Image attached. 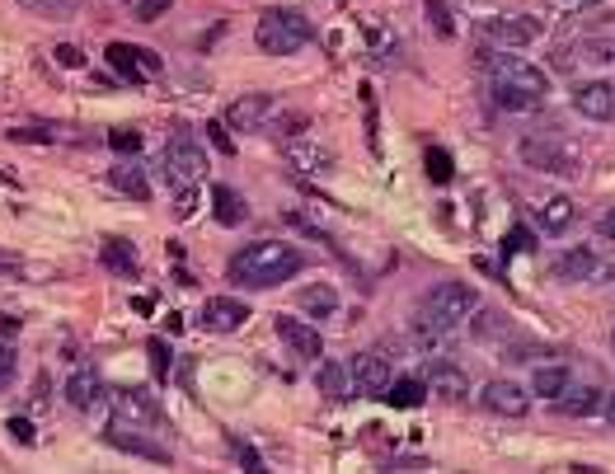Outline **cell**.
Masks as SVG:
<instances>
[{
    "label": "cell",
    "mask_w": 615,
    "mask_h": 474,
    "mask_svg": "<svg viewBox=\"0 0 615 474\" xmlns=\"http://www.w3.org/2000/svg\"><path fill=\"white\" fill-rule=\"evenodd\" d=\"M531 390L545 395V399L564 395V390H569V367H540L536 376H531Z\"/></svg>",
    "instance_id": "30"
},
{
    "label": "cell",
    "mask_w": 615,
    "mask_h": 474,
    "mask_svg": "<svg viewBox=\"0 0 615 474\" xmlns=\"http://www.w3.org/2000/svg\"><path fill=\"white\" fill-rule=\"evenodd\" d=\"M282 155H287V165H292L296 174H310V179L334 174V151L320 146L310 132H292V137H282Z\"/></svg>",
    "instance_id": "9"
},
{
    "label": "cell",
    "mask_w": 615,
    "mask_h": 474,
    "mask_svg": "<svg viewBox=\"0 0 615 474\" xmlns=\"http://www.w3.org/2000/svg\"><path fill=\"white\" fill-rule=\"evenodd\" d=\"M475 310H479V296L470 282H432V287L423 291V301H418L409 329H414V338L423 348H442L446 338H451V329H456L465 315H475Z\"/></svg>",
    "instance_id": "1"
},
{
    "label": "cell",
    "mask_w": 615,
    "mask_h": 474,
    "mask_svg": "<svg viewBox=\"0 0 615 474\" xmlns=\"http://www.w3.org/2000/svg\"><path fill=\"white\" fill-rule=\"evenodd\" d=\"M597 235L615 245V207H611V212H601V216H597Z\"/></svg>",
    "instance_id": "43"
},
{
    "label": "cell",
    "mask_w": 615,
    "mask_h": 474,
    "mask_svg": "<svg viewBox=\"0 0 615 474\" xmlns=\"http://www.w3.org/2000/svg\"><path fill=\"white\" fill-rule=\"evenodd\" d=\"M15 5L19 10H29L33 19H52V24L80 15V0H15Z\"/></svg>",
    "instance_id": "28"
},
{
    "label": "cell",
    "mask_w": 615,
    "mask_h": 474,
    "mask_svg": "<svg viewBox=\"0 0 615 474\" xmlns=\"http://www.w3.org/2000/svg\"><path fill=\"white\" fill-rule=\"evenodd\" d=\"M508 334V315H498V310H484L475 324V338H503Z\"/></svg>",
    "instance_id": "34"
},
{
    "label": "cell",
    "mask_w": 615,
    "mask_h": 474,
    "mask_svg": "<svg viewBox=\"0 0 615 474\" xmlns=\"http://www.w3.org/2000/svg\"><path fill=\"white\" fill-rule=\"evenodd\" d=\"M545 33V19L536 15H498L479 24V38L493 47H531Z\"/></svg>",
    "instance_id": "8"
},
{
    "label": "cell",
    "mask_w": 615,
    "mask_h": 474,
    "mask_svg": "<svg viewBox=\"0 0 615 474\" xmlns=\"http://www.w3.org/2000/svg\"><path fill=\"white\" fill-rule=\"evenodd\" d=\"M52 57H57V66H66V71H80V66H85V52H80V47H71V43H62Z\"/></svg>",
    "instance_id": "41"
},
{
    "label": "cell",
    "mask_w": 615,
    "mask_h": 474,
    "mask_svg": "<svg viewBox=\"0 0 615 474\" xmlns=\"http://www.w3.org/2000/svg\"><path fill=\"white\" fill-rule=\"evenodd\" d=\"M245 320H249V306L240 301V296H212L198 315V324L207 329V334H235Z\"/></svg>",
    "instance_id": "14"
},
{
    "label": "cell",
    "mask_w": 615,
    "mask_h": 474,
    "mask_svg": "<svg viewBox=\"0 0 615 474\" xmlns=\"http://www.w3.org/2000/svg\"><path fill=\"white\" fill-rule=\"evenodd\" d=\"M15 371H19V352L10 343H0V390L15 381Z\"/></svg>",
    "instance_id": "39"
},
{
    "label": "cell",
    "mask_w": 615,
    "mask_h": 474,
    "mask_svg": "<svg viewBox=\"0 0 615 474\" xmlns=\"http://www.w3.org/2000/svg\"><path fill=\"white\" fill-rule=\"evenodd\" d=\"M108 146H113V151H123V155H137L141 151V132L137 127H118V132H108Z\"/></svg>",
    "instance_id": "36"
},
{
    "label": "cell",
    "mask_w": 615,
    "mask_h": 474,
    "mask_svg": "<svg viewBox=\"0 0 615 474\" xmlns=\"http://www.w3.org/2000/svg\"><path fill=\"white\" fill-rule=\"evenodd\" d=\"M207 132H212V146H216V151H226V155H231V137H226V123H212Z\"/></svg>",
    "instance_id": "44"
},
{
    "label": "cell",
    "mask_w": 615,
    "mask_h": 474,
    "mask_svg": "<svg viewBox=\"0 0 615 474\" xmlns=\"http://www.w3.org/2000/svg\"><path fill=\"white\" fill-rule=\"evenodd\" d=\"M390 381H395L390 357H381V352H357L353 357V395L357 399H381Z\"/></svg>",
    "instance_id": "12"
},
{
    "label": "cell",
    "mask_w": 615,
    "mask_h": 474,
    "mask_svg": "<svg viewBox=\"0 0 615 474\" xmlns=\"http://www.w3.org/2000/svg\"><path fill=\"white\" fill-rule=\"evenodd\" d=\"M583 57H573V62H601V66H615V38H587L578 47Z\"/></svg>",
    "instance_id": "32"
},
{
    "label": "cell",
    "mask_w": 615,
    "mask_h": 474,
    "mask_svg": "<svg viewBox=\"0 0 615 474\" xmlns=\"http://www.w3.org/2000/svg\"><path fill=\"white\" fill-rule=\"evenodd\" d=\"M66 404L80 413H90L104 404V381H99V371L94 367H80L71 371V381H66Z\"/></svg>",
    "instance_id": "19"
},
{
    "label": "cell",
    "mask_w": 615,
    "mask_h": 474,
    "mask_svg": "<svg viewBox=\"0 0 615 474\" xmlns=\"http://www.w3.org/2000/svg\"><path fill=\"white\" fill-rule=\"evenodd\" d=\"M235 456H240V465H245L249 474H259V470H263V465H259V456H254L249 446H235Z\"/></svg>",
    "instance_id": "46"
},
{
    "label": "cell",
    "mask_w": 615,
    "mask_h": 474,
    "mask_svg": "<svg viewBox=\"0 0 615 474\" xmlns=\"http://www.w3.org/2000/svg\"><path fill=\"white\" fill-rule=\"evenodd\" d=\"M536 216H540V230H545V235H569V226L578 221V207H573V198L554 193V198H545L536 207Z\"/></svg>",
    "instance_id": "21"
},
{
    "label": "cell",
    "mask_w": 615,
    "mask_h": 474,
    "mask_svg": "<svg viewBox=\"0 0 615 474\" xmlns=\"http://www.w3.org/2000/svg\"><path fill=\"white\" fill-rule=\"evenodd\" d=\"M277 338H282L296 357H306V362L324 352L320 329H315V324H306V320H292V315H277Z\"/></svg>",
    "instance_id": "18"
},
{
    "label": "cell",
    "mask_w": 615,
    "mask_h": 474,
    "mask_svg": "<svg viewBox=\"0 0 615 474\" xmlns=\"http://www.w3.org/2000/svg\"><path fill=\"white\" fill-rule=\"evenodd\" d=\"M273 113H277L273 94H240L226 108V127H235V132H268Z\"/></svg>",
    "instance_id": "11"
},
{
    "label": "cell",
    "mask_w": 615,
    "mask_h": 474,
    "mask_svg": "<svg viewBox=\"0 0 615 474\" xmlns=\"http://www.w3.org/2000/svg\"><path fill=\"white\" fill-rule=\"evenodd\" d=\"M479 399H484V409L498 413V418H526V409H531V395L512 381H489Z\"/></svg>",
    "instance_id": "17"
},
{
    "label": "cell",
    "mask_w": 615,
    "mask_h": 474,
    "mask_svg": "<svg viewBox=\"0 0 615 474\" xmlns=\"http://www.w3.org/2000/svg\"><path fill=\"white\" fill-rule=\"evenodd\" d=\"M428 19H432V29L442 33V38H451V33H456V24H451V10H446V0H428Z\"/></svg>",
    "instance_id": "38"
},
{
    "label": "cell",
    "mask_w": 615,
    "mask_h": 474,
    "mask_svg": "<svg viewBox=\"0 0 615 474\" xmlns=\"http://www.w3.org/2000/svg\"><path fill=\"white\" fill-rule=\"evenodd\" d=\"M212 216H216V226H245L249 207H245V198H240L231 184H216L212 188Z\"/></svg>",
    "instance_id": "22"
},
{
    "label": "cell",
    "mask_w": 615,
    "mask_h": 474,
    "mask_svg": "<svg viewBox=\"0 0 615 474\" xmlns=\"http://www.w3.org/2000/svg\"><path fill=\"white\" fill-rule=\"evenodd\" d=\"M489 94L498 108L508 113H526V108H540L545 94H550V76L540 66L522 62V57H493L489 62Z\"/></svg>",
    "instance_id": "3"
},
{
    "label": "cell",
    "mask_w": 615,
    "mask_h": 474,
    "mask_svg": "<svg viewBox=\"0 0 615 474\" xmlns=\"http://www.w3.org/2000/svg\"><path fill=\"white\" fill-rule=\"evenodd\" d=\"M193 207H198V184L179 188V193H174V216H179V221H188V216H193Z\"/></svg>",
    "instance_id": "40"
},
{
    "label": "cell",
    "mask_w": 615,
    "mask_h": 474,
    "mask_svg": "<svg viewBox=\"0 0 615 474\" xmlns=\"http://www.w3.org/2000/svg\"><path fill=\"white\" fill-rule=\"evenodd\" d=\"M526 249V230H512L508 235V254H522Z\"/></svg>",
    "instance_id": "47"
},
{
    "label": "cell",
    "mask_w": 615,
    "mask_h": 474,
    "mask_svg": "<svg viewBox=\"0 0 615 474\" xmlns=\"http://www.w3.org/2000/svg\"><path fill=\"white\" fill-rule=\"evenodd\" d=\"M301 268H306L301 249L282 245V240H254V245H245L240 254H231V268H226V273H231L235 287L268 291V287H282V282H292Z\"/></svg>",
    "instance_id": "2"
},
{
    "label": "cell",
    "mask_w": 615,
    "mask_h": 474,
    "mask_svg": "<svg viewBox=\"0 0 615 474\" xmlns=\"http://www.w3.org/2000/svg\"><path fill=\"white\" fill-rule=\"evenodd\" d=\"M15 268H19L15 254H0V277H5V273H15Z\"/></svg>",
    "instance_id": "49"
},
{
    "label": "cell",
    "mask_w": 615,
    "mask_h": 474,
    "mask_svg": "<svg viewBox=\"0 0 615 474\" xmlns=\"http://www.w3.org/2000/svg\"><path fill=\"white\" fill-rule=\"evenodd\" d=\"M367 43L376 47V52H385V62H390V57L400 52V43H395V33L385 29V24H367Z\"/></svg>",
    "instance_id": "33"
},
{
    "label": "cell",
    "mask_w": 615,
    "mask_h": 474,
    "mask_svg": "<svg viewBox=\"0 0 615 474\" xmlns=\"http://www.w3.org/2000/svg\"><path fill=\"white\" fill-rule=\"evenodd\" d=\"M601 409H606V423L615 428V395H611V399H601Z\"/></svg>",
    "instance_id": "50"
},
{
    "label": "cell",
    "mask_w": 615,
    "mask_h": 474,
    "mask_svg": "<svg viewBox=\"0 0 615 474\" xmlns=\"http://www.w3.org/2000/svg\"><path fill=\"white\" fill-rule=\"evenodd\" d=\"M428 174H432V184H446L456 169H451V155L442 151V146H428Z\"/></svg>",
    "instance_id": "35"
},
{
    "label": "cell",
    "mask_w": 615,
    "mask_h": 474,
    "mask_svg": "<svg viewBox=\"0 0 615 474\" xmlns=\"http://www.w3.org/2000/svg\"><path fill=\"white\" fill-rule=\"evenodd\" d=\"M104 268L108 273H123V277H137V254H132V245L127 240H104Z\"/></svg>",
    "instance_id": "29"
},
{
    "label": "cell",
    "mask_w": 615,
    "mask_h": 474,
    "mask_svg": "<svg viewBox=\"0 0 615 474\" xmlns=\"http://www.w3.org/2000/svg\"><path fill=\"white\" fill-rule=\"evenodd\" d=\"M104 62H108V71L118 80H127V85H146V80H155L165 71V62L155 57L151 47H137V43H108Z\"/></svg>",
    "instance_id": "6"
},
{
    "label": "cell",
    "mask_w": 615,
    "mask_h": 474,
    "mask_svg": "<svg viewBox=\"0 0 615 474\" xmlns=\"http://www.w3.org/2000/svg\"><path fill=\"white\" fill-rule=\"evenodd\" d=\"M10 437H15L19 446H33V423L29 418H10Z\"/></svg>",
    "instance_id": "42"
},
{
    "label": "cell",
    "mask_w": 615,
    "mask_h": 474,
    "mask_svg": "<svg viewBox=\"0 0 615 474\" xmlns=\"http://www.w3.org/2000/svg\"><path fill=\"white\" fill-rule=\"evenodd\" d=\"M19 334V320L15 315H5V320H0V338H15Z\"/></svg>",
    "instance_id": "48"
},
{
    "label": "cell",
    "mask_w": 615,
    "mask_h": 474,
    "mask_svg": "<svg viewBox=\"0 0 615 474\" xmlns=\"http://www.w3.org/2000/svg\"><path fill=\"white\" fill-rule=\"evenodd\" d=\"M113 413H118L123 423H137V428H160V423H165V413H160L155 395L137 390V385H127V390L113 395Z\"/></svg>",
    "instance_id": "13"
},
{
    "label": "cell",
    "mask_w": 615,
    "mask_h": 474,
    "mask_svg": "<svg viewBox=\"0 0 615 474\" xmlns=\"http://www.w3.org/2000/svg\"><path fill=\"white\" fill-rule=\"evenodd\" d=\"M108 184L118 188L123 198H137V202L151 198V179H146V169H141V165H118V169H108Z\"/></svg>",
    "instance_id": "25"
},
{
    "label": "cell",
    "mask_w": 615,
    "mask_h": 474,
    "mask_svg": "<svg viewBox=\"0 0 615 474\" xmlns=\"http://www.w3.org/2000/svg\"><path fill=\"white\" fill-rule=\"evenodd\" d=\"M315 390H320L329 404L353 399V367H343V362H320V367H315Z\"/></svg>",
    "instance_id": "20"
},
{
    "label": "cell",
    "mask_w": 615,
    "mask_h": 474,
    "mask_svg": "<svg viewBox=\"0 0 615 474\" xmlns=\"http://www.w3.org/2000/svg\"><path fill=\"white\" fill-rule=\"evenodd\" d=\"M573 108H578L583 118H592V123H611L615 118V85L611 80H587V85H578V94H573Z\"/></svg>",
    "instance_id": "15"
},
{
    "label": "cell",
    "mask_w": 615,
    "mask_h": 474,
    "mask_svg": "<svg viewBox=\"0 0 615 474\" xmlns=\"http://www.w3.org/2000/svg\"><path fill=\"white\" fill-rule=\"evenodd\" d=\"M428 395H437V399H465L470 395V376H465L456 362H446V357H432V367H428Z\"/></svg>",
    "instance_id": "16"
},
{
    "label": "cell",
    "mask_w": 615,
    "mask_h": 474,
    "mask_svg": "<svg viewBox=\"0 0 615 474\" xmlns=\"http://www.w3.org/2000/svg\"><path fill=\"white\" fill-rule=\"evenodd\" d=\"M517 155L526 169H540V174H569V179L578 174V151L559 137H526Z\"/></svg>",
    "instance_id": "7"
},
{
    "label": "cell",
    "mask_w": 615,
    "mask_h": 474,
    "mask_svg": "<svg viewBox=\"0 0 615 474\" xmlns=\"http://www.w3.org/2000/svg\"><path fill=\"white\" fill-rule=\"evenodd\" d=\"M310 38H315L310 19L301 15V10H292V5H273V10H263L259 24H254V43H259L268 57H292Z\"/></svg>",
    "instance_id": "4"
},
{
    "label": "cell",
    "mask_w": 615,
    "mask_h": 474,
    "mask_svg": "<svg viewBox=\"0 0 615 474\" xmlns=\"http://www.w3.org/2000/svg\"><path fill=\"white\" fill-rule=\"evenodd\" d=\"M597 254H592V249L587 245H578V249H569V254H564V259L554 263V277H559V282H592V277H597Z\"/></svg>",
    "instance_id": "23"
},
{
    "label": "cell",
    "mask_w": 615,
    "mask_h": 474,
    "mask_svg": "<svg viewBox=\"0 0 615 474\" xmlns=\"http://www.w3.org/2000/svg\"><path fill=\"white\" fill-rule=\"evenodd\" d=\"M601 390L583 385V390H564V395H554V413H569V418H583V413H597L601 409Z\"/></svg>",
    "instance_id": "26"
},
{
    "label": "cell",
    "mask_w": 615,
    "mask_h": 474,
    "mask_svg": "<svg viewBox=\"0 0 615 474\" xmlns=\"http://www.w3.org/2000/svg\"><path fill=\"white\" fill-rule=\"evenodd\" d=\"M146 352H151L155 376L165 381V376H170V362H174V357H170V343H165V338H151V348H146Z\"/></svg>",
    "instance_id": "37"
},
{
    "label": "cell",
    "mask_w": 615,
    "mask_h": 474,
    "mask_svg": "<svg viewBox=\"0 0 615 474\" xmlns=\"http://www.w3.org/2000/svg\"><path fill=\"white\" fill-rule=\"evenodd\" d=\"M592 5H601V0H554V10H569V15H578V10H592Z\"/></svg>",
    "instance_id": "45"
},
{
    "label": "cell",
    "mask_w": 615,
    "mask_h": 474,
    "mask_svg": "<svg viewBox=\"0 0 615 474\" xmlns=\"http://www.w3.org/2000/svg\"><path fill=\"white\" fill-rule=\"evenodd\" d=\"M104 442L113 446V451H127V456L155 460V465H170V460H174L170 446H160L155 437H146V432H141L137 423H123V418H113V428L104 432Z\"/></svg>",
    "instance_id": "10"
},
{
    "label": "cell",
    "mask_w": 615,
    "mask_h": 474,
    "mask_svg": "<svg viewBox=\"0 0 615 474\" xmlns=\"http://www.w3.org/2000/svg\"><path fill=\"white\" fill-rule=\"evenodd\" d=\"M165 174L174 188H193L207 179V146L193 132H170L165 141Z\"/></svg>",
    "instance_id": "5"
},
{
    "label": "cell",
    "mask_w": 615,
    "mask_h": 474,
    "mask_svg": "<svg viewBox=\"0 0 615 474\" xmlns=\"http://www.w3.org/2000/svg\"><path fill=\"white\" fill-rule=\"evenodd\" d=\"M301 310H306V320H324V315L339 310V291L329 282H306L301 287Z\"/></svg>",
    "instance_id": "24"
},
{
    "label": "cell",
    "mask_w": 615,
    "mask_h": 474,
    "mask_svg": "<svg viewBox=\"0 0 615 474\" xmlns=\"http://www.w3.org/2000/svg\"><path fill=\"white\" fill-rule=\"evenodd\" d=\"M127 5V15L141 19V24H155L160 15H170L174 10V0H123Z\"/></svg>",
    "instance_id": "31"
},
{
    "label": "cell",
    "mask_w": 615,
    "mask_h": 474,
    "mask_svg": "<svg viewBox=\"0 0 615 474\" xmlns=\"http://www.w3.org/2000/svg\"><path fill=\"white\" fill-rule=\"evenodd\" d=\"M423 399H428V385L418 376H400V381L385 385V404H395V409H418Z\"/></svg>",
    "instance_id": "27"
}]
</instances>
